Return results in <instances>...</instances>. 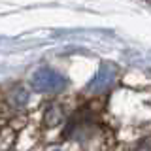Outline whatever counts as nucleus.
<instances>
[{
    "label": "nucleus",
    "instance_id": "obj_1",
    "mask_svg": "<svg viewBox=\"0 0 151 151\" xmlns=\"http://www.w3.org/2000/svg\"><path fill=\"white\" fill-rule=\"evenodd\" d=\"M66 85L64 76L51 68H42L32 76V89L38 93H57Z\"/></svg>",
    "mask_w": 151,
    "mask_h": 151
}]
</instances>
